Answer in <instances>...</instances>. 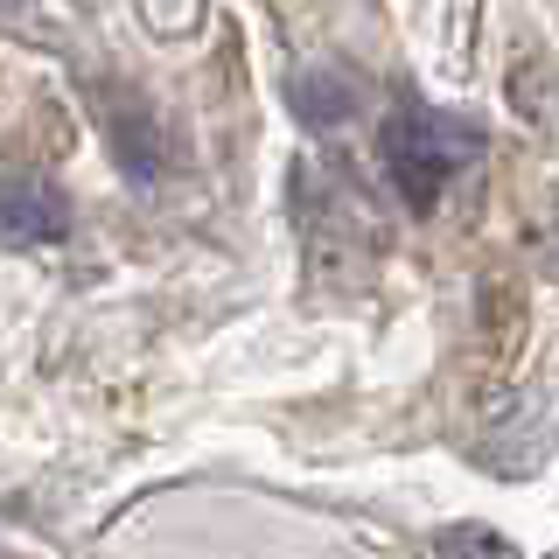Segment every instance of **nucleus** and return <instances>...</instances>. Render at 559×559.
<instances>
[{
    "label": "nucleus",
    "instance_id": "nucleus-1",
    "mask_svg": "<svg viewBox=\"0 0 559 559\" xmlns=\"http://www.w3.org/2000/svg\"><path fill=\"white\" fill-rule=\"evenodd\" d=\"M476 127H462L454 112H433V105H399L384 119V168H392L399 197L419 210L462 175V162H476Z\"/></svg>",
    "mask_w": 559,
    "mask_h": 559
},
{
    "label": "nucleus",
    "instance_id": "nucleus-2",
    "mask_svg": "<svg viewBox=\"0 0 559 559\" xmlns=\"http://www.w3.org/2000/svg\"><path fill=\"white\" fill-rule=\"evenodd\" d=\"M0 231L22 245H49L70 231V203L49 175H0Z\"/></svg>",
    "mask_w": 559,
    "mask_h": 559
},
{
    "label": "nucleus",
    "instance_id": "nucleus-3",
    "mask_svg": "<svg viewBox=\"0 0 559 559\" xmlns=\"http://www.w3.org/2000/svg\"><path fill=\"white\" fill-rule=\"evenodd\" d=\"M8 8H14V0H0V14H8Z\"/></svg>",
    "mask_w": 559,
    "mask_h": 559
}]
</instances>
